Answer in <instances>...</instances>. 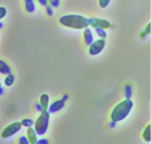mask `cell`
Listing matches in <instances>:
<instances>
[{"label": "cell", "instance_id": "6da1fadb", "mask_svg": "<svg viewBox=\"0 0 151 144\" xmlns=\"http://www.w3.org/2000/svg\"><path fill=\"white\" fill-rule=\"evenodd\" d=\"M60 23L63 26L73 29H86L89 26L88 19L86 17L77 14L63 16L60 18Z\"/></svg>", "mask_w": 151, "mask_h": 144}, {"label": "cell", "instance_id": "7a4b0ae2", "mask_svg": "<svg viewBox=\"0 0 151 144\" xmlns=\"http://www.w3.org/2000/svg\"><path fill=\"white\" fill-rule=\"evenodd\" d=\"M133 107V102L131 100H125L120 103H119L115 108L113 109L111 113V120L115 122L124 120Z\"/></svg>", "mask_w": 151, "mask_h": 144}, {"label": "cell", "instance_id": "3957f363", "mask_svg": "<svg viewBox=\"0 0 151 144\" xmlns=\"http://www.w3.org/2000/svg\"><path fill=\"white\" fill-rule=\"evenodd\" d=\"M49 112L48 111H44L37 118L36 122H35L34 128V130L37 135L43 136L46 134L47 130H48V124H49Z\"/></svg>", "mask_w": 151, "mask_h": 144}, {"label": "cell", "instance_id": "277c9868", "mask_svg": "<svg viewBox=\"0 0 151 144\" xmlns=\"http://www.w3.org/2000/svg\"><path fill=\"white\" fill-rule=\"evenodd\" d=\"M21 128H22V124H21V122H14V123L8 125L7 127L2 130L1 136H2V138H5V139L9 138V137H12L13 135L17 134L19 130H21Z\"/></svg>", "mask_w": 151, "mask_h": 144}, {"label": "cell", "instance_id": "5b68a950", "mask_svg": "<svg viewBox=\"0 0 151 144\" xmlns=\"http://www.w3.org/2000/svg\"><path fill=\"white\" fill-rule=\"evenodd\" d=\"M89 25L94 29L100 28V29H106L111 27V24L110 21H106L105 19H101V18H97V17H92L88 19Z\"/></svg>", "mask_w": 151, "mask_h": 144}, {"label": "cell", "instance_id": "8992f818", "mask_svg": "<svg viewBox=\"0 0 151 144\" xmlns=\"http://www.w3.org/2000/svg\"><path fill=\"white\" fill-rule=\"evenodd\" d=\"M106 44V41L104 39H98L90 45L89 48V54L92 56L98 55L102 52Z\"/></svg>", "mask_w": 151, "mask_h": 144}, {"label": "cell", "instance_id": "52a82bcc", "mask_svg": "<svg viewBox=\"0 0 151 144\" xmlns=\"http://www.w3.org/2000/svg\"><path fill=\"white\" fill-rule=\"evenodd\" d=\"M64 106H65V102L63 101L62 100H59L51 104V106L48 107V112L49 113H55L61 110Z\"/></svg>", "mask_w": 151, "mask_h": 144}, {"label": "cell", "instance_id": "ba28073f", "mask_svg": "<svg viewBox=\"0 0 151 144\" xmlns=\"http://www.w3.org/2000/svg\"><path fill=\"white\" fill-rule=\"evenodd\" d=\"M27 140L29 144L37 143V134L33 128H28L27 130Z\"/></svg>", "mask_w": 151, "mask_h": 144}, {"label": "cell", "instance_id": "9c48e42d", "mask_svg": "<svg viewBox=\"0 0 151 144\" xmlns=\"http://www.w3.org/2000/svg\"><path fill=\"white\" fill-rule=\"evenodd\" d=\"M48 101H49V97L46 94H43L40 97V106H41L42 112L47 111L48 109Z\"/></svg>", "mask_w": 151, "mask_h": 144}, {"label": "cell", "instance_id": "30bf717a", "mask_svg": "<svg viewBox=\"0 0 151 144\" xmlns=\"http://www.w3.org/2000/svg\"><path fill=\"white\" fill-rule=\"evenodd\" d=\"M0 73L2 75H8V76L12 74L11 67L2 60H0Z\"/></svg>", "mask_w": 151, "mask_h": 144}, {"label": "cell", "instance_id": "8fae6325", "mask_svg": "<svg viewBox=\"0 0 151 144\" xmlns=\"http://www.w3.org/2000/svg\"><path fill=\"white\" fill-rule=\"evenodd\" d=\"M84 39L85 42H86V44L87 45H91L93 43V36L92 33H91V30L89 28H86L84 30Z\"/></svg>", "mask_w": 151, "mask_h": 144}, {"label": "cell", "instance_id": "7c38bea8", "mask_svg": "<svg viewBox=\"0 0 151 144\" xmlns=\"http://www.w3.org/2000/svg\"><path fill=\"white\" fill-rule=\"evenodd\" d=\"M143 138L146 142L150 143L151 141V125H148L144 129L143 133Z\"/></svg>", "mask_w": 151, "mask_h": 144}, {"label": "cell", "instance_id": "4fadbf2b", "mask_svg": "<svg viewBox=\"0 0 151 144\" xmlns=\"http://www.w3.org/2000/svg\"><path fill=\"white\" fill-rule=\"evenodd\" d=\"M25 8H26L27 11L29 13H33L36 10V6H35V3L33 0H26L25 2Z\"/></svg>", "mask_w": 151, "mask_h": 144}, {"label": "cell", "instance_id": "5bb4252c", "mask_svg": "<svg viewBox=\"0 0 151 144\" xmlns=\"http://www.w3.org/2000/svg\"><path fill=\"white\" fill-rule=\"evenodd\" d=\"M125 96L126 99L130 100L132 96V87L131 85L128 84L125 87Z\"/></svg>", "mask_w": 151, "mask_h": 144}, {"label": "cell", "instance_id": "9a60e30c", "mask_svg": "<svg viewBox=\"0 0 151 144\" xmlns=\"http://www.w3.org/2000/svg\"><path fill=\"white\" fill-rule=\"evenodd\" d=\"M21 124H22V126H24V127L31 128V126H33L34 124V122L31 118H24L21 122Z\"/></svg>", "mask_w": 151, "mask_h": 144}, {"label": "cell", "instance_id": "2e32d148", "mask_svg": "<svg viewBox=\"0 0 151 144\" xmlns=\"http://www.w3.org/2000/svg\"><path fill=\"white\" fill-rule=\"evenodd\" d=\"M14 76L12 75V74H10L7 77L5 78V84L6 86H12V84L14 83Z\"/></svg>", "mask_w": 151, "mask_h": 144}, {"label": "cell", "instance_id": "e0dca14e", "mask_svg": "<svg viewBox=\"0 0 151 144\" xmlns=\"http://www.w3.org/2000/svg\"><path fill=\"white\" fill-rule=\"evenodd\" d=\"M95 32H96L97 34L98 35V36H100V37L101 38V39H104L106 37V33L103 29L96 28V29H95Z\"/></svg>", "mask_w": 151, "mask_h": 144}, {"label": "cell", "instance_id": "ac0fdd59", "mask_svg": "<svg viewBox=\"0 0 151 144\" xmlns=\"http://www.w3.org/2000/svg\"><path fill=\"white\" fill-rule=\"evenodd\" d=\"M110 0H100L99 1V5L100 7L104 9V8H106L107 5L110 3Z\"/></svg>", "mask_w": 151, "mask_h": 144}, {"label": "cell", "instance_id": "d6986e66", "mask_svg": "<svg viewBox=\"0 0 151 144\" xmlns=\"http://www.w3.org/2000/svg\"><path fill=\"white\" fill-rule=\"evenodd\" d=\"M19 144H29V141L27 140V137L25 136H22L19 139Z\"/></svg>", "mask_w": 151, "mask_h": 144}, {"label": "cell", "instance_id": "ffe728a7", "mask_svg": "<svg viewBox=\"0 0 151 144\" xmlns=\"http://www.w3.org/2000/svg\"><path fill=\"white\" fill-rule=\"evenodd\" d=\"M50 4H51V7H54V8H58L60 5V1L59 0H51L49 1Z\"/></svg>", "mask_w": 151, "mask_h": 144}, {"label": "cell", "instance_id": "44dd1931", "mask_svg": "<svg viewBox=\"0 0 151 144\" xmlns=\"http://www.w3.org/2000/svg\"><path fill=\"white\" fill-rule=\"evenodd\" d=\"M7 13V10L4 7H0V20L2 19Z\"/></svg>", "mask_w": 151, "mask_h": 144}, {"label": "cell", "instance_id": "7402d4cb", "mask_svg": "<svg viewBox=\"0 0 151 144\" xmlns=\"http://www.w3.org/2000/svg\"><path fill=\"white\" fill-rule=\"evenodd\" d=\"M45 9H46V11H47V14H48V15H49V16L53 15V10H52V7H51L50 5H47L46 6H45Z\"/></svg>", "mask_w": 151, "mask_h": 144}, {"label": "cell", "instance_id": "603a6c76", "mask_svg": "<svg viewBox=\"0 0 151 144\" xmlns=\"http://www.w3.org/2000/svg\"><path fill=\"white\" fill-rule=\"evenodd\" d=\"M36 144H49V141H48V139L42 138V139H40V140H38Z\"/></svg>", "mask_w": 151, "mask_h": 144}, {"label": "cell", "instance_id": "cb8c5ba5", "mask_svg": "<svg viewBox=\"0 0 151 144\" xmlns=\"http://www.w3.org/2000/svg\"><path fill=\"white\" fill-rule=\"evenodd\" d=\"M150 26H151L150 24H149L147 26L146 29H145V32H144L146 34H150Z\"/></svg>", "mask_w": 151, "mask_h": 144}, {"label": "cell", "instance_id": "d4e9b609", "mask_svg": "<svg viewBox=\"0 0 151 144\" xmlns=\"http://www.w3.org/2000/svg\"><path fill=\"white\" fill-rule=\"evenodd\" d=\"M39 3L41 4L42 6H46L47 3H48V1H47V0H40V1H39Z\"/></svg>", "mask_w": 151, "mask_h": 144}, {"label": "cell", "instance_id": "484cf974", "mask_svg": "<svg viewBox=\"0 0 151 144\" xmlns=\"http://www.w3.org/2000/svg\"><path fill=\"white\" fill-rule=\"evenodd\" d=\"M116 125V122H113V121H111L110 123V128H114Z\"/></svg>", "mask_w": 151, "mask_h": 144}, {"label": "cell", "instance_id": "4316f807", "mask_svg": "<svg viewBox=\"0 0 151 144\" xmlns=\"http://www.w3.org/2000/svg\"><path fill=\"white\" fill-rule=\"evenodd\" d=\"M67 99H68V95H64V97H63V98H62V100L65 102Z\"/></svg>", "mask_w": 151, "mask_h": 144}, {"label": "cell", "instance_id": "83f0119b", "mask_svg": "<svg viewBox=\"0 0 151 144\" xmlns=\"http://www.w3.org/2000/svg\"><path fill=\"white\" fill-rule=\"evenodd\" d=\"M4 94V88H2V87H0V96H2Z\"/></svg>", "mask_w": 151, "mask_h": 144}, {"label": "cell", "instance_id": "f1b7e54d", "mask_svg": "<svg viewBox=\"0 0 151 144\" xmlns=\"http://www.w3.org/2000/svg\"><path fill=\"white\" fill-rule=\"evenodd\" d=\"M36 106H37V110H39V111H40V112H42V110L41 106H39V104L36 105Z\"/></svg>", "mask_w": 151, "mask_h": 144}, {"label": "cell", "instance_id": "f546056e", "mask_svg": "<svg viewBox=\"0 0 151 144\" xmlns=\"http://www.w3.org/2000/svg\"><path fill=\"white\" fill-rule=\"evenodd\" d=\"M145 35H147L145 33H141V38H142V37H143V38H144V37H145Z\"/></svg>", "mask_w": 151, "mask_h": 144}, {"label": "cell", "instance_id": "4dcf8cb0", "mask_svg": "<svg viewBox=\"0 0 151 144\" xmlns=\"http://www.w3.org/2000/svg\"><path fill=\"white\" fill-rule=\"evenodd\" d=\"M2 27H3V24L0 22V29H2Z\"/></svg>", "mask_w": 151, "mask_h": 144}, {"label": "cell", "instance_id": "1f68e13d", "mask_svg": "<svg viewBox=\"0 0 151 144\" xmlns=\"http://www.w3.org/2000/svg\"><path fill=\"white\" fill-rule=\"evenodd\" d=\"M0 87H1V82H0Z\"/></svg>", "mask_w": 151, "mask_h": 144}]
</instances>
